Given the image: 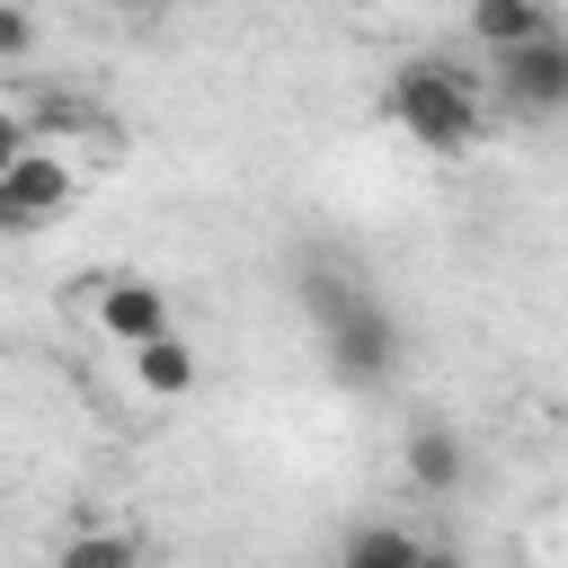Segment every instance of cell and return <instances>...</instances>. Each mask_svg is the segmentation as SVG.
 Returning a JSON list of instances; mask_svg holds the SVG:
<instances>
[{
  "instance_id": "obj_1",
  "label": "cell",
  "mask_w": 568,
  "mask_h": 568,
  "mask_svg": "<svg viewBox=\"0 0 568 568\" xmlns=\"http://www.w3.org/2000/svg\"><path fill=\"white\" fill-rule=\"evenodd\" d=\"M302 311H311V328H320V346H328V373L337 382H355V390H382V382H399V320H390V302L364 284V275H346V266H302Z\"/></svg>"
},
{
  "instance_id": "obj_2",
  "label": "cell",
  "mask_w": 568,
  "mask_h": 568,
  "mask_svg": "<svg viewBox=\"0 0 568 568\" xmlns=\"http://www.w3.org/2000/svg\"><path fill=\"white\" fill-rule=\"evenodd\" d=\"M382 115H390L417 151H435V160H470L479 133H488V89H479V71H462L453 53H408V62L390 71V89H382Z\"/></svg>"
},
{
  "instance_id": "obj_3",
  "label": "cell",
  "mask_w": 568,
  "mask_h": 568,
  "mask_svg": "<svg viewBox=\"0 0 568 568\" xmlns=\"http://www.w3.org/2000/svg\"><path fill=\"white\" fill-rule=\"evenodd\" d=\"M488 71H497L488 98H497L506 115H524V124L568 115V27H550V36L515 44V53H488Z\"/></svg>"
},
{
  "instance_id": "obj_4",
  "label": "cell",
  "mask_w": 568,
  "mask_h": 568,
  "mask_svg": "<svg viewBox=\"0 0 568 568\" xmlns=\"http://www.w3.org/2000/svg\"><path fill=\"white\" fill-rule=\"evenodd\" d=\"M71 195H80L71 160L27 151L18 169H0V240H36V231H53V222L71 213Z\"/></svg>"
},
{
  "instance_id": "obj_5",
  "label": "cell",
  "mask_w": 568,
  "mask_h": 568,
  "mask_svg": "<svg viewBox=\"0 0 568 568\" xmlns=\"http://www.w3.org/2000/svg\"><path fill=\"white\" fill-rule=\"evenodd\" d=\"M98 328L133 355V346L169 337V293H160L151 275H98Z\"/></svg>"
},
{
  "instance_id": "obj_6",
  "label": "cell",
  "mask_w": 568,
  "mask_h": 568,
  "mask_svg": "<svg viewBox=\"0 0 568 568\" xmlns=\"http://www.w3.org/2000/svg\"><path fill=\"white\" fill-rule=\"evenodd\" d=\"M399 470H408L426 497H453V488L470 479V444H462V426H453V417H417L408 444H399Z\"/></svg>"
},
{
  "instance_id": "obj_7",
  "label": "cell",
  "mask_w": 568,
  "mask_h": 568,
  "mask_svg": "<svg viewBox=\"0 0 568 568\" xmlns=\"http://www.w3.org/2000/svg\"><path fill=\"white\" fill-rule=\"evenodd\" d=\"M550 27H559L550 0H470V44L479 53H515V44L550 36Z\"/></svg>"
},
{
  "instance_id": "obj_8",
  "label": "cell",
  "mask_w": 568,
  "mask_h": 568,
  "mask_svg": "<svg viewBox=\"0 0 568 568\" xmlns=\"http://www.w3.org/2000/svg\"><path fill=\"white\" fill-rule=\"evenodd\" d=\"M133 382L151 390V399H186L195 390V346L169 328V337H151V346H133Z\"/></svg>"
},
{
  "instance_id": "obj_9",
  "label": "cell",
  "mask_w": 568,
  "mask_h": 568,
  "mask_svg": "<svg viewBox=\"0 0 568 568\" xmlns=\"http://www.w3.org/2000/svg\"><path fill=\"white\" fill-rule=\"evenodd\" d=\"M53 568H142V541H133L124 524H80V532L53 550Z\"/></svg>"
},
{
  "instance_id": "obj_10",
  "label": "cell",
  "mask_w": 568,
  "mask_h": 568,
  "mask_svg": "<svg viewBox=\"0 0 568 568\" xmlns=\"http://www.w3.org/2000/svg\"><path fill=\"white\" fill-rule=\"evenodd\" d=\"M27 133H36V142H71V133H106V124H98V106H89V98L44 89V98L27 106Z\"/></svg>"
},
{
  "instance_id": "obj_11",
  "label": "cell",
  "mask_w": 568,
  "mask_h": 568,
  "mask_svg": "<svg viewBox=\"0 0 568 568\" xmlns=\"http://www.w3.org/2000/svg\"><path fill=\"white\" fill-rule=\"evenodd\" d=\"M346 568H417V532L408 524H355L346 532Z\"/></svg>"
},
{
  "instance_id": "obj_12",
  "label": "cell",
  "mask_w": 568,
  "mask_h": 568,
  "mask_svg": "<svg viewBox=\"0 0 568 568\" xmlns=\"http://www.w3.org/2000/svg\"><path fill=\"white\" fill-rule=\"evenodd\" d=\"M27 53H36V9L0 0V62H27Z\"/></svg>"
},
{
  "instance_id": "obj_13",
  "label": "cell",
  "mask_w": 568,
  "mask_h": 568,
  "mask_svg": "<svg viewBox=\"0 0 568 568\" xmlns=\"http://www.w3.org/2000/svg\"><path fill=\"white\" fill-rule=\"evenodd\" d=\"M27 151H36V133H27V115H18V106H0V169H18Z\"/></svg>"
},
{
  "instance_id": "obj_14",
  "label": "cell",
  "mask_w": 568,
  "mask_h": 568,
  "mask_svg": "<svg viewBox=\"0 0 568 568\" xmlns=\"http://www.w3.org/2000/svg\"><path fill=\"white\" fill-rule=\"evenodd\" d=\"M417 568H470V559H462L453 541H417Z\"/></svg>"
},
{
  "instance_id": "obj_15",
  "label": "cell",
  "mask_w": 568,
  "mask_h": 568,
  "mask_svg": "<svg viewBox=\"0 0 568 568\" xmlns=\"http://www.w3.org/2000/svg\"><path fill=\"white\" fill-rule=\"evenodd\" d=\"M98 9H106V18H160L169 0H98Z\"/></svg>"
}]
</instances>
